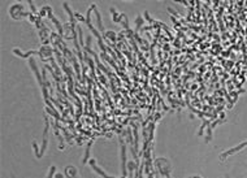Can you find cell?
I'll list each match as a JSON object with an SVG mask.
<instances>
[{
  "label": "cell",
  "mask_w": 247,
  "mask_h": 178,
  "mask_svg": "<svg viewBox=\"0 0 247 178\" xmlns=\"http://www.w3.org/2000/svg\"><path fill=\"white\" fill-rule=\"evenodd\" d=\"M29 4H30V7H31V11L34 12V13H35L37 12V9H35V7H34V4H33V1H29Z\"/></svg>",
  "instance_id": "2e32d148"
},
{
  "label": "cell",
  "mask_w": 247,
  "mask_h": 178,
  "mask_svg": "<svg viewBox=\"0 0 247 178\" xmlns=\"http://www.w3.org/2000/svg\"><path fill=\"white\" fill-rule=\"evenodd\" d=\"M92 169L95 170L96 173H98V174H99V176H100V177H103V178H116V177L108 176V174L105 173V172L103 170V169H100V168H99V167H98V165H96V164H95V165H92Z\"/></svg>",
  "instance_id": "9c48e42d"
},
{
  "label": "cell",
  "mask_w": 247,
  "mask_h": 178,
  "mask_svg": "<svg viewBox=\"0 0 247 178\" xmlns=\"http://www.w3.org/2000/svg\"><path fill=\"white\" fill-rule=\"evenodd\" d=\"M65 174H67L69 178H74V177H77L76 174H77V169L73 167V165H68L67 168H65Z\"/></svg>",
  "instance_id": "52a82bcc"
},
{
  "label": "cell",
  "mask_w": 247,
  "mask_h": 178,
  "mask_svg": "<svg viewBox=\"0 0 247 178\" xmlns=\"http://www.w3.org/2000/svg\"><path fill=\"white\" fill-rule=\"evenodd\" d=\"M94 11H95V14H96V18H98V26H99V30L102 31L103 33V35H104V25H103V21H102V17H100V12L98 11V9H96V7H95V9H94Z\"/></svg>",
  "instance_id": "ba28073f"
},
{
  "label": "cell",
  "mask_w": 247,
  "mask_h": 178,
  "mask_svg": "<svg viewBox=\"0 0 247 178\" xmlns=\"http://www.w3.org/2000/svg\"><path fill=\"white\" fill-rule=\"evenodd\" d=\"M246 146H247V140H245V142H242V143H241V144H238V146H237V147H234V148H232V149H229V151H225V152H223V154L220 155V157H221V159H223V160H224V159L226 157V156H230V155L236 154V152L241 151V149H242V148H245Z\"/></svg>",
  "instance_id": "277c9868"
},
{
  "label": "cell",
  "mask_w": 247,
  "mask_h": 178,
  "mask_svg": "<svg viewBox=\"0 0 247 178\" xmlns=\"http://www.w3.org/2000/svg\"><path fill=\"white\" fill-rule=\"evenodd\" d=\"M121 143V172H122V176L126 177L127 176V163L129 161L126 160V146L124 144L122 140H120Z\"/></svg>",
  "instance_id": "6da1fadb"
},
{
  "label": "cell",
  "mask_w": 247,
  "mask_h": 178,
  "mask_svg": "<svg viewBox=\"0 0 247 178\" xmlns=\"http://www.w3.org/2000/svg\"><path fill=\"white\" fill-rule=\"evenodd\" d=\"M52 22H54V25L56 26V29H57V33H59V36H61L62 35V33H64V29H62V25L59 22V20L56 17L52 18Z\"/></svg>",
  "instance_id": "8fae6325"
},
{
  "label": "cell",
  "mask_w": 247,
  "mask_h": 178,
  "mask_svg": "<svg viewBox=\"0 0 247 178\" xmlns=\"http://www.w3.org/2000/svg\"><path fill=\"white\" fill-rule=\"evenodd\" d=\"M74 178H78V177H74Z\"/></svg>",
  "instance_id": "44dd1931"
},
{
  "label": "cell",
  "mask_w": 247,
  "mask_h": 178,
  "mask_svg": "<svg viewBox=\"0 0 247 178\" xmlns=\"http://www.w3.org/2000/svg\"><path fill=\"white\" fill-rule=\"evenodd\" d=\"M193 178H202V177H199V176H195V177H193Z\"/></svg>",
  "instance_id": "d6986e66"
},
{
  "label": "cell",
  "mask_w": 247,
  "mask_h": 178,
  "mask_svg": "<svg viewBox=\"0 0 247 178\" xmlns=\"http://www.w3.org/2000/svg\"><path fill=\"white\" fill-rule=\"evenodd\" d=\"M48 130H49V124H48V118L46 117V126H44V132H43V140H42V147H40V156L44 155L47 144H48Z\"/></svg>",
  "instance_id": "3957f363"
},
{
  "label": "cell",
  "mask_w": 247,
  "mask_h": 178,
  "mask_svg": "<svg viewBox=\"0 0 247 178\" xmlns=\"http://www.w3.org/2000/svg\"><path fill=\"white\" fill-rule=\"evenodd\" d=\"M74 17L78 18V20H83V17H82V16H81L79 13H78V12H76V13H74Z\"/></svg>",
  "instance_id": "9a60e30c"
},
{
  "label": "cell",
  "mask_w": 247,
  "mask_h": 178,
  "mask_svg": "<svg viewBox=\"0 0 247 178\" xmlns=\"http://www.w3.org/2000/svg\"><path fill=\"white\" fill-rule=\"evenodd\" d=\"M135 22H137V24H135V25H137V30H139L140 25H142L143 22H145V21H143V18L139 16V17H137V21H135Z\"/></svg>",
  "instance_id": "5bb4252c"
},
{
  "label": "cell",
  "mask_w": 247,
  "mask_h": 178,
  "mask_svg": "<svg viewBox=\"0 0 247 178\" xmlns=\"http://www.w3.org/2000/svg\"><path fill=\"white\" fill-rule=\"evenodd\" d=\"M55 178H64V174H62V173H56Z\"/></svg>",
  "instance_id": "e0dca14e"
},
{
  "label": "cell",
  "mask_w": 247,
  "mask_h": 178,
  "mask_svg": "<svg viewBox=\"0 0 247 178\" xmlns=\"http://www.w3.org/2000/svg\"><path fill=\"white\" fill-rule=\"evenodd\" d=\"M89 164H90V165H91V167H92V165H95L96 163H95V160H94V159H90V161H89Z\"/></svg>",
  "instance_id": "ac0fdd59"
},
{
  "label": "cell",
  "mask_w": 247,
  "mask_h": 178,
  "mask_svg": "<svg viewBox=\"0 0 247 178\" xmlns=\"http://www.w3.org/2000/svg\"><path fill=\"white\" fill-rule=\"evenodd\" d=\"M33 148H34V152H35V156L38 159H40L42 156H40V152H39V148H38V143L37 142H33Z\"/></svg>",
  "instance_id": "4fadbf2b"
},
{
  "label": "cell",
  "mask_w": 247,
  "mask_h": 178,
  "mask_svg": "<svg viewBox=\"0 0 247 178\" xmlns=\"http://www.w3.org/2000/svg\"><path fill=\"white\" fill-rule=\"evenodd\" d=\"M94 8H95V4H92L91 7L87 9V13H86V18H85V22L87 26H91V11H94Z\"/></svg>",
  "instance_id": "30bf717a"
},
{
  "label": "cell",
  "mask_w": 247,
  "mask_h": 178,
  "mask_svg": "<svg viewBox=\"0 0 247 178\" xmlns=\"http://www.w3.org/2000/svg\"><path fill=\"white\" fill-rule=\"evenodd\" d=\"M225 178H229V177H228V176H225Z\"/></svg>",
  "instance_id": "ffe728a7"
},
{
  "label": "cell",
  "mask_w": 247,
  "mask_h": 178,
  "mask_svg": "<svg viewBox=\"0 0 247 178\" xmlns=\"http://www.w3.org/2000/svg\"><path fill=\"white\" fill-rule=\"evenodd\" d=\"M13 54L20 56L22 59H30V56L33 54H38L39 55V51H27V52H22L20 48H13Z\"/></svg>",
  "instance_id": "5b68a950"
},
{
  "label": "cell",
  "mask_w": 247,
  "mask_h": 178,
  "mask_svg": "<svg viewBox=\"0 0 247 178\" xmlns=\"http://www.w3.org/2000/svg\"><path fill=\"white\" fill-rule=\"evenodd\" d=\"M91 146H92V142H89L86 146V149H85V155H83V160H82V164L85 165L90 161V149H91Z\"/></svg>",
  "instance_id": "8992f818"
},
{
  "label": "cell",
  "mask_w": 247,
  "mask_h": 178,
  "mask_svg": "<svg viewBox=\"0 0 247 178\" xmlns=\"http://www.w3.org/2000/svg\"><path fill=\"white\" fill-rule=\"evenodd\" d=\"M76 30H77V34H78V38H79L81 47H85V43H83V31H82V27H81L79 25H77Z\"/></svg>",
  "instance_id": "7c38bea8"
},
{
  "label": "cell",
  "mask_w": 247,
  "mask_h": 178,
  "mask_svg": "<svg viewBox=\"0 0 247 178\" xmlns=\"http://www.w3.org/2000/svg\"><path fill=\"white\" fill-rule=\"evenodd\" d=\"M29 65H30V68H31V69H33L34 74H35L37 81H38L39 86H40V87H43V86H44V82H43V77H42V74L39 73V69H38V65H37L35 59L30 57V59H29Z\"/></svg>",
  "instance_id": "7a4b0ae2"
}]
</instances>
